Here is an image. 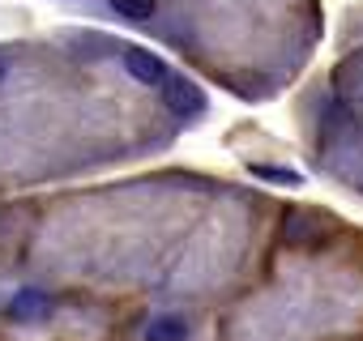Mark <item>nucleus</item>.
I'll return each instance as SVG.
<instances>
[{"mask_svg": "<svg viewBox=\"0 0 363 341\" xmlns=\"http://www.w3.org/2000/svg\"><path fill=\"white\" fill-rule=\"evenodd\" d=\"M162 103H167L175 115H197V111L206 107V94H201V86H193L189 77L167 73V81H162Z\"/></svg>", "mask_w": 363, "mask_h": 341, "instance_id": "1", "label": "nucleus"}, {"mask_svg": "<svg viewBox=\"0 0 363 341\" xmlns=\"http://www.w3.org/2000/svg\"><path fill=\"white\" fill-rule=\"evenodd\" d=\"M124 73L141 86H162L167 81V64L145 47H124Z\"/></svg>", "mask_w": 363, "mask_h": 341, "instance_id": "2", "label": "nucleus"}, {"mask_svg": "<svg viewBox=\"0 0 363 341\" xmlns=\"http://www.w3.org/2000/svg\"><path fill=\"white\" fill-rule=\"evenodd\" d=\"M48 316H52V299L39 290H22L9 303V320H48Z\"/></svg>", "mask_w": 363, "mask_h": 341, "instance_id": "3", "label": "nucleus"}, {"mask_svg": "<svg viewBox=\"0 0 363 341\" xmlns=\"http://www.w3.org/2000/svg\"><path fill=\"white\" fill-rule=\"evenodd\" d=\"M145 341H189V320L184 316H158V320H150Z\"/></svg>", "mask_w": 363, "mask_h": 341, "instance_id": "4", "label": "nucleus"}, {"mask_svg": "<svg viewBox=\"0 0 363 341\" xmlns=\"http://www.w3.org/2000/svg\"><path fill=\"white\" fill-rule=\"evenodd\" d=\"M111 9L120 18H128V22H145V18H154L158 0H111Z\"/></svg>", "mask_w": 363, "mask_h": 341, "instance_id": "5", "label": "nucleus"}, {"mask_svg": "<svg viewBox=\"0 0 363 341\" xmlns=\"http://www.w3.org/2000/svg\"><path fill=\"white\" fill-rule=\"evenodd\" d=\"M252 175H257V180H269V184H286V188H299V184H303L295 170H286V166H265V162L252 166Z\"/></svg>", "mask_w": 363, "mask_h": 341, "instance_id": "6", "label": "nucleus"}, {"mask_svg": "<svg viewBox=\"0 0 363 341\" xmlns=\"http://www.w3.org/2000/svg\"><path fill=\"white\" fill-rule=\"evenodd\" d=\"M0 77H5V64H0Z\"/></svg>", "mask_w": 363, "mask_h": 341, "instance_id": "7", "label": "nucleus"}]
</instances>
